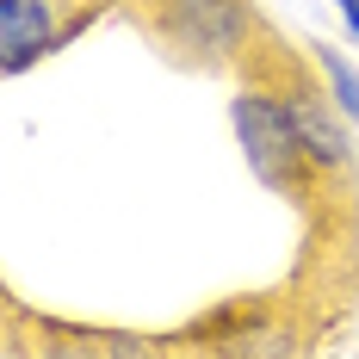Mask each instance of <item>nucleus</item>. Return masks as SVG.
<instances>
[{"label": "nucleus", "instance_id": "nucleus-3", "mask_svg": "<svg viewBox=\"0 0 359 359\" xmlns=\"http://www.w3.org/2000/svg\"><path fill=\"white\" fill-rule=\"evenodd\" d=\"M56 43L50 25V0H0V50H6V74H19L32 56Z\"/></svg>", "mask_w": 359, "mask_h": 359}, {"label": "nucleus", "instance_id": "nucleus-4", "mask_svg": "<svg viewBox=\"0 0 359 359\" xmlns=\"http://www.w3.org/2000/svg\"><path fill=\"white\" fill-rule=\"evenodd\" d=\"M285 106H291V124H297V143H304V155H310V161H323V168L347 161V137L334 130V118H328L323 106H310V100H285Z\"/></svg>", "mask_w": 359, "mask_h": 359}, {"label": "nucleus", "instance_id": "nucleus-2", "mask_svg": "<svg viewBox=\"0 0 359 359\" xmlns=\"http://www.w3.org/2000/svg\"><path fill=\"white\" fill-rule=\"evenodd\" d=\"M174 37L198 56H229L248 37L242 0H174Z\"/></svg>", "mask_w": 359, "mask_h": 359}, {"label": "nucleus", "instance_id": "nucleus-5", "mask_svg": "<svg viewBox=\"0 0 359 359\" xmlns=\"http://www.w3.org/2000/svg\"><path fill=\"white\" fill-rule=\"evenodd\" d=\"M316 62H323V74H328V93H334V106L347 111V118H359V69L341 56V50H316Z\"/></svg>", "mask_w": 359, "mask_h": 359}, {"label": "nucleus", "instance_id": "nucleus-6", "mask_svg": "<svg viewBox=\"0 0 359 359\" xmlns=\"http://www.w3.org/2000/svg\"><path fill=\"white\" fill-rule=\"evenodd\" d=\"M341 13H347V25H353V37H359V0H341Z\"/></svg>", "mask_w": 359, "mask_h": 359}, {"label": "nucleus", "instance_id": "nucleus-1", "mask_svg": "<svg viewBox=\"0 0 359 359\" xmlns=\"http://www.w3.org/2000/svg\"><path fill=\"white\" fill-rule=\"evenodd\" d=\"M236 137L248 149L254 174L260 180H297L304 168V143H297V124H291V106L273 100V93H242L236 100Z\"/></svg>", "mask_w": 359, "mask_h": 359}]
</instances>
